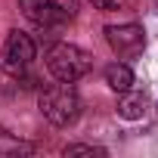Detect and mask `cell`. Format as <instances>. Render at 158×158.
Returning <instances> with one entry per match:
<instances>
[{"label":"cell","mask_w":158,"mask_h":158,"mask_svg":"<svg viewBox=\"0 0 158 158\" xmlns=\"http://www.w3.org/2000/svg\"><path fill=\"white\" fill-rule=\"evenodd\" d=\"M37 106L53 127H71L77 121V115H81V96L68 81H59V84L40 90Z\"/></svg>","instance_id":"obj_1"},{"label":"cell","mask_w":158,"mask_h":158,"mask_svg":"<svg viewBox=\"0 0 158 158\" xmlns=\"http://www.w3.org/2000/svg\"><path fill=\"white\" fill-rule=\"evenodd\" d=\"M47 68H50V74L56 81L74 84L93 68V59H90V53H84L74 44H53L47 50Z\"/></svg>","instance_id":"obj_2"},{"label":"cell","mask_w":158,"mask_h":158,"mask_svg":"<svg viewBox=\"0 0 158 158\" xmlns=\"http://www.w3.org/2000/svg\"><path fill=\"white\" fill-rule=\"evenodd\" d=\"M19 6H22L25 19H31L40 28H50V25H62V22L74 19L81 0H19Z\"/></svg>","instance_id":"obj_3"},{"label":"cell","mask_w":158,"mask_h":158,"mask_svg":"<svg viewBox=\"0 0 158 158\" xmlns=\"http://www.w3.org/2000/svg\"><path fill=\"white\" fill-rule=\"evenodd\" d=\"M34 59V40L25 31H10L3 50H0V65H3L10 74H22Z\"/></svg>","instance_id":"obj_4"},{"label":"cell","mask_w":158,"mask_h":158,"mask_svg":"<svg viewBox=\"0 0 158 158\" xmlns=\"http://www.w3.org/2000/svg\"><path fill=\"white\" fill-rule=\"evenodd\" d=\"M106 40L121 59H136L146 50V34H143L139 25H109Z\"/></svg>","instance_id":"obj_5"},{"label":"cell","mask_w":158,"mask_h":158,"mask_svg":"<svg viewBox=\"0 0 158 158\" xmlns=\"http://www.w3.org/2000/svg\"><path fill=\"white\" fill-rule=\"evenodd\" d=\"M106 84H109L115 93H124V90L133 87V71H130L127 65H121V62H112V65L106 68Z\"/></svg>","instance_id":"obj_6"},{"label":"cell","mask_w":158,"mask_h":158,"mask_svg":"<svg viewBox=\"0 0 158 158\" xmlns=\"http://www.w3.org/2000/svg\"><path fill=\"white\" fill-rule=\"evenodd\" d=\"M143 112H146V96L124 90V96H121V102H118V115L127 118V121H136V118H143Z\"/></svg>","instance_id":"obj_7"},{"label":"cell","mask_w":158,"mask_h":158,"mask_svg":"<svg viewBox=\"0 0 158 158\" xmlns=\"http://www.w3.org/2000/svg\"><path fill=\"white\" fill-rule=\"evenodd\" d=\"M74 155H106V149H99V146H87V143L65 146V158H74Z\"/></svg>","instance_id":"obj_8"},{"label":"cell","mask_w":158,"mask_h":158,"mask_svg":"<svg viewBox=\"0 0 158 158\" xmlns=\"http://www.w3.org/2000/svg\"><path fill=\"white\" fill-rule=\"evenodd\" d=\"M90 3H93L96 10H115V6H118V0H90Z\"/></svg>","instance_id":"obj_9"}]
</instances>
